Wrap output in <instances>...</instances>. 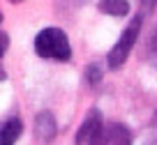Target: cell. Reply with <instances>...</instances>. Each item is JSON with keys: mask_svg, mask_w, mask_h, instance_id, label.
Returning a JSON list of instances; mask_svg holds the SVG:
<instances>
[{"mask_svg": "<svg viewBox=\"0 0 157 145\" xmlns=\"http://www.w3.org/2000/svg\"><path fill=\"white\" fill-rule=\"evenodd\" d=\"M7 46H10V37H7V32H2V30H0V55L7 51Z\"/></svg>", "mask_w": 157, "mask_h": 145, "instance_id": "cell-11", "label": "cell"}, {"mask_svg": "<svg viewBox=\"0 0 157 145\" xmlns=\"http://www.w3.org/2000/svg\"><path fill=\"white\" fill-rule=\"evenodd\" d=\"M23 134V120L21 117H7L0 122V145H14Z\"/></svg>", "mask_w": 157, "mask_h": 145, "instance_id": "cell-6", "label": "cell"}, {"mask_svg": "<svg viewBox=\"0 0 157 145\" xmlns=\"http://www.w3.org/2000/svg\"><path fill=\"white\" fill-rule=\"evenodd\" d=\"M0 25H2V12H0Z\"/></svg>", "mask_w": 157, "mask_h": 145, "instance_id": "cell-15", "label": "cell"}, {"mask_svg": "<svg viewBox=\"0 0 157 145\" xmlns=\"http://www.w3.org/2000/svg\"><path fill=\"white\" fill-rule=\"evenodd\" d=\"M150 127H155V129H157V111H155V115H152V122H150Z\"/></svg>", "mask_w": 157, "mask_h": 145, "instance_id": "cell-13", "label": "cell"}, {"mask_svg": "<svg viewBox=\"0 0 157 145\" xmlns=\"http://www.w3.org/2000/svg\"><path fill=\"white\" fill-rule=\"evenodd\" d=\"M102 78H104V69H102V65L93 62V65H88V67H86V83H88V85H97Z\"/></svg>", "mask_w": 157, "mask_h": 145, "instance_id": "cell-8", "label": "cell"}, {"mask_svg": "<svg viewBox=\"0 0 157 145\" xmlns=\"http://www.w3.org/2000/svg\"><path fill=\"white\" fill-rule=\"evenodd\" d=\"M102 125H104V120H102L99 108H90L88 115H86L83 122H81V127H78L74 143H76V145H88L90 140H93V136L99 131V127H102Z\"/></svg>", "mask_w": 157, "mask_h": 145, "instance_id": "cell-5", "label": "cell"}, {"mask_svg": "<svg viewBox=\"0 0 157 145\" xmlns=\"http://www.w3.org/2000/svg\"><path fill=\"white\" fill-rule=\"evenodd\" d=\"M35 53L44 60H56V62H69L72 60V44L63 28H44L35 37Z\"/></svg>", "mask_w": 157, "mask_h": 145, "instance_id": "cell-1", "label": "cell"}, {"mask_svg": "<svg viewBox=\"0 0 157 145\" xmlns=\"http://www.w3.org/2000/svg\"><path fill=\"white\" fill-rule=\"evenodd\" d=\"M141 25H143V14H136L132 21H129V25L123 30L120 39H118V42L113 44V48L109 51V55H106L109 69H120L125 65V60L129 58V53H132L139 35H141Z\"/></svg>", "mask_w": 157, "mask_h": 145, "instance_id": "cell-2", "label": "cell"}, {"mask_svg": "<svg viewBox=\"0 0 157 145\" xmlns=\"http://www.w3.org/2000/svg\"><path fill=\"white\" fill-rule=\"evenodd\" d=\"M157 9V0H141V14H152Z\"/></svg>", "mask_w": 157, "mask_h": 145, "instance_id": "cell-10", "label": "cell"}, {"mask_svg": "<svg viewBox=\"0 0 157 145\" xmlns=\"http://www.w3.org/2000/svg\"><path fill=\"white\" fill-rule=\"evenodd\" d=\"M148 60H150L152 67L157 69V28H155V32H152L150 42H148Z\"/></svg>", "mask_w": 157, "mask_h": 145, "instance_id": "cell-9", "label": "cell"}, {"mask_svg": "<svg viewBox=\"0 0 157 145\" xmlns=\"http://www.w3.org/2000/svg\"><path fill=\"white\" fill-rule=\"evenodd\" d=\"M35 136H37L39 143L44 145H51L58 136V125H56V117L51 111H42L37 113L35 117Z\"/></svg>", "mask_w": 157, "mask_h": 145, "instance_id": "cell-4", "label": "cell"}, {"mask_svg": "<svg viewBox=\"0 0 157 145\" xmlns=\"http://www.w3.org/2000/svg\"><path fill=\"white\" fill-rule=\"evenodd\" d=\"M88 145H132V131L123 122H104Z\"/></svg>", "mask_w": 157, "mask_h": 145, "instance_id": "cell-3", "label": "cell"}, {"mask_svg": "<svg viewBox=\"0 0 157 145\" xmlns=\"http://www.w3.org/2000/svg\"><path fill=\"white\" fill-rule=\"evenodd\" d=\"M7 78V72H5V67H2V62H0V81H5Z\"/></svg>", "mask_w": 157, "mask_h": 145, "instance_id": "cell-12", "label": "cell"}, {"mask_svg": "<svg viewBox=\"0 0 157 145\" xmlns=\"http://www.w3.org/2000/svg\"><path fill=\"white\" fill-rule=\"evenodd\" d=\"M97 9L106 16H116V19H123L129 14V2L127 0H99Z\"/></svg>", "mask_w": 157, "mask_h": 145, "instance_id": "cell-7", "label": "cell"}, {"mask_svg": "<svg viewBox=\"0 0 157 145\" xmlns=\"http://www.w3.org/2000/svg\"><path fill=\"white\" fill-rule=\"evenodd\" d=\"M7 2H12V5H21L23 0H7Z\"/></svg>", "mask_w": 157, "mask_h": 145, "instance_id": "cell-14", "label": "cell"}]
</instances>
